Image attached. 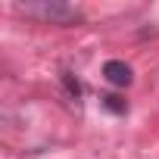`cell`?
<instances>
[{
  "label": "cell",
  "mask_w": 159,
  "mask_h": 159,
  "mask_svg": "<svg viewBox=\"0 0 159 159\" xmlns=\"http://www.w3.org/2000/svg\"><path fill=\"white\" fill-rule=\"evenodd\" d=\"M103 106H106L109 112H125V109H128L125 97H119V94H106V97H103Z\"/></svg>",
  "instance_id": "3957f363"
},
{
  "label": "cell",
  "mask_w": 159,
  "mask_h": 159,
  "mask_svg": "<svg viewBox=\"0 0 159 159\" xmlns=\"http://www.w3.org/2000/svg\"><path fill=\"white\" fill-rule=\"evenodd\" d=\"M19 10L28 13V16H41L47 22H69V19L78 16V10H72L66 3H47V0H44V3H22Z\"/></svg>",
  "instance_id": "6da1fadb"
},
{
  "label": "cell",
  "mask_w": 159,
  "mask_h": 159,
  "mask_svg": "<svg viewBox=\"0 0 159 159\" xmlns=\"http://www.w3.org/2000/svg\"><path fill=\"white\" fill-rule=\"evenodd\" d=\"M103 75H106V81L116 84V88H128L131 84V69L125 62H119V59H109L103 66Z\"/></svg>",
  "instance_id": "7a4b0ae2"
}]
</instances>
